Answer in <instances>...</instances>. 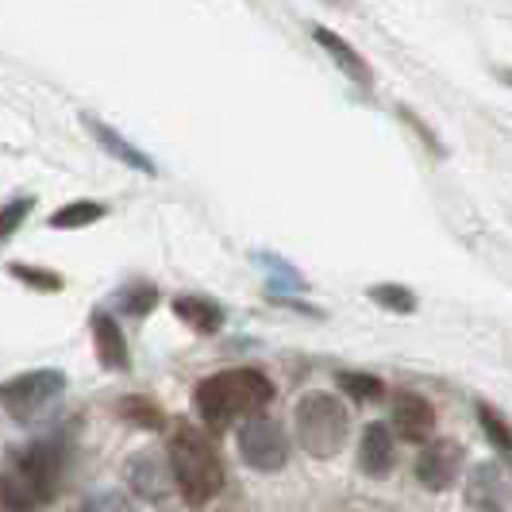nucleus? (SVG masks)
<instances>
[{
  "mask_svg": "<svg viewBox=\"0 0 512 512\" xmlns=\"http://www.w3.org/2000/svg\"><path fill=\"white\" fill-rule=\"evenodd\" d=\"M274 401V382L255 366H235L208 374L193 389V412L205 420L212 432H224L235 420H251Z\"/></svg>",
  "mask_w": 512,
  "mask_h": 512,
  "instance_id": "obj_1",
  "label": "nucleus"
},
{
  "mask_svg": "<svg viewBox=\"0 0 512 512\" xmlns=\"http://www.w3.org/2000/svg\"><path fill=\"white\" fill-rule=\"evenodd\" d=\"M166 451H170V462H174V478H178L181 497L189 505H208L224 482V462H220V451L212 447V439L193 428V424H174L170 428V439H166Z\"/></svg>",
  "mask_w": 512,
  "mask_h": 512,
  "instance_id": "obj_2",
  "label": "nucleus"
},
{
  "mask_svg": "<svg viewBox=\"0 0 512 512\" xmlns=\"http://www.w3.org/2000/svg\"><path fill=\"white\" fill-rule=\"evenodd\" d=\"M293 432L305 455L328 462L343 451L351 436V412L332 393H305L293 405Z\"/></svg>",
  "mask_w": 512,
  "mask_h": 512,
  "instance_id": "obj_3",
  "label": "nucleus"
},
{
  "mask_svg": "<svg viewBox=\"0 0 512 512\" xmlns=\"http://www.w3.org/2000/svg\"><path fill=\"white\" fill-rule=\"evenodd\" d=\"M66 385H70V378L62 370H27V374H16V378L4 382V397H0L4 416L12 424H24L27 428V424L43 420L62 401Z\"/></svg>",
  "mask_w": 512,
  "mask_h": 512,
  "instance_id": "obj_4",
  "label": "nucleus"
},
{
  "mask_svg": "<svg viewBox=\"0 0 512 512\" xmlns=\"http://www.w3.org/2000/svg\"><path fill=\"white\" fill-rule=\"evenodd\" d=\"M66 455H70L66 439H39V443L24 447L16 459L8 462V470L35 493L39 505H47L54 493H58L62 474H66Z\"/></svg>",
  "mask_w": 512,
  "mask_h": 512,
  "instance_id": "obj_5",
  "label": "nucleus"
},
{
  "mask_svg": "<svg viewBox=\"0 0 512 512\" xmlns=\"http://www.w3.org/2000/svg\"><path fill=\"white\" fill-rule=\"evenodd\" d=\"M235 447H239V462L247 470H255V474H278L289 462V436H285V428L278 420L262 416V412L239 428Z\"/></svg>",
  "mask_w": 512,
  "mask_h": 512,
  "instance_id": "obj_6",
  "label": "nucleus"
},
{
  "mask_svg": "<svg viewBox=\"0 0 512 512\" xmlns=\"http://www.w3.org/2000/svg\"><path fill=\"white\" fill-rule=\"evenodd\" d=\"M462 462H466V447L459 439H428L416 455V482L428 493H443L455 486Z\"/></svg>",
  "mask_w": 512,
  "mask_h": 512,
  "instance_id": "obj_7",
  "label": "nucleus"
},
{
  "mask_svg": "<svg viewBox=\"0 0 512 512\" xmlns=\"http://www.w3.org/2000/svg\"><path fill=\"white\" fill-rule=\"evenodd\" d=\"M124 478L135 497L143 501H166L174 489H178V478H174V462H170V451H139L131 455L128 466H124Z\"/></svg>",
  "mask_w": 512,
  "mask_h": 512,
  "instance_id": "obj_8",
  "label": "nucleus"
},
{
  "mask_svg": "<svg viewBox=\"0 0 512 512\" xmlns=\"http://www.w3.org/2000/svg\"><path fill=\"white\" fill-rule=\"evenodd\" d=\"M393 428L405 443H428L432 432H436V409L428 405V397L397 389V397H393Z\"/></svg>",
  "mask_w": 512,
  "mask_h": 512,
  "instance_id": "obj_9",
  "label": "nucleus"
},
{
  "mask_svg": "<svg viewBox=\"0 0 512 512\" xmlns=\"http://www.w3.org/2000/svg\"><path fill=\"white\" fill-rule=\"evenodd\" d=\"M89 335H93V351H97V362H101L104 370H128L131 366V351H128V339L120 332V320L112 316V312H104L97 308L93 316H89Z\"/></svg>",
  "mask_w": 512,
  "mask_h": 512,
  "instance_id": "obj_10",
  "label": "nucleus"
},
{
  "mask_svg": "<svg viewBox=\"0 0 512 512\" xmlns=\"http://www.w3.org/2000/svg\"><path fill=\"white\" fill-rule=\"evenodd\" d=\"M312 39H316V47L328 54L335 66L351 77L359 89H370V85H374V70H370V62H366V58H362V54L355 51L343 35H339V31H332V27H312Z\"/></svg>",
  "mask_w": 512,
  "mask_h": 512,
  "instance_id": "obj_11",
  "label": "nucleus"
},
{
  "mask_svg": "<svg viewBox=\"0 0 512 512\" xmlns=\"http://www.w3.org/2000/svg\"><path fill=\"white\" fill-rule=\"evenodd\" d=\"M170 308H174V316H178L193 335L224 332V320H228L224 305L212 301V297H201V293H178V297L170 301Z\"/></svg>",
  "mask_w": 512,
  "mask_h": 512,
  "instance_id": "obj_12",
  "label": "nucleus"
},
{
  "mask_svg": "<svg viewBox=\"0 0 512 512\" xmlns=\"http://www.w3.org/2000/svg\"><path fill=\"white\" fill-rule=\"evenodd\" d=\"M393 424L370 420L359 439V470L366 478H389L393 470Z\"/></svg>",
  "mask_w": 512,
  "mask_h": 512,
  "instance_id": "obj_13",
  "label": "nucleus"
},
{
  "mask_svg": "<svg viewBox=\"0 0 512 512\" xmlns=\"http://www.w3.org/2000/svg\"><path fill=\"white\" fill-rule=\"evenodd\" d=\"M81 124H85V131H93V139L104 147V154H112V158H120L128 170H135V174H147V178H154L158 174V166H154L147 154L139 151L135 143H128L120 131H112L104 120H97L93 112H81Z\"/></svg>",
  "mask_w": 512,
  "mask_h": 512,
  "instance_id": "obj_14",
  "label": "nucleus"
},
{
  "mask_svg": "<svg viewBox=\"0 0 512 512\" xmlns=\"http://www.w3.org/2000/svg\"><path fill=\"white\" fill-rule=\"evenodd\" d=\"M466 505L470 509H501V470L493 462H478L466 478Z\"/></svg>",
  "mask_w": 512,
  "mask_h": 512,
  "instance_id": "obj_15",
  "label": "nucleus"
},
{
  "mask_svg": "<svg viewBox=\"0 0 512 512\" xmlns=\"http://www.w3.org/2000/svg\"><path fill=\"white\" fill-rule=\"evenodd\" d=\"M108 216V208L101 201H70V205H62L58 212L47 216V224L54 231H77V228H89V224H97Z\"/></svg>",
  "mask_w": 512,
  "mask_h": 512,
  "instance_id": "obj_16",
  "label": "nucleus"
},
{
  "mask_svg": "<svg viewBox=\"0 0 512 512\" xmlns=\"http://www.w3.org/2000/svg\"><path fill=\"white\" fill-rule=\"evenodd\" d=\"M366 297H370L374 305H382L385 312H397V316H412V312L420 308V301H416V293H412L409 285H397V282L370 285Z\"/></svg>",
  "mask_w": 512,
  "mask_h": 512,
  "instance_id": "obj_17",
  "label": "nucleus"
},
{
  "mask_svg": "<svg viewBox=\"0 0 512 512\" xmlns=\"http://www.w3.org/2000/svg\"><path fill=\"white\" fill-rule=\"evenodd\" d=\"M335 389L347 393L351 401H382L385 382L378 374H359V370H339L335 374Z\"/></svg>",
  "mask_w": 512,
  "mask_h": 512,
  "instance_id": "obj_18",
  "label": "nucleus"
},
{
  "mask_svg": "<svg viewBox=\"0 0 512 512\" xmlns=\"http://www.w3.org/2000/svg\"><path fill=\"white\" fill-rule=\"evenodd\" d=\"M116 412L128 420L131 428H143V432H158L162 424H166V412L154 405L151 397H124Z\"/></svg>",
  "mask_w": 512,
  "mask_h": 512,
  "instance_id": "obj_19",
  "label": "nucleus"
},
{
  "mask_svg": "<svg viewBox=\"0 0 512 512\" xmlns=\"http://www.w3.org/2000/svg\"><path fill=\"white\" fill-rule=\"evenodd\" d=\"M474 412H478V424H482V432H486L489 447H493V451H501V455H512L509 420L493 409V405H486V401H478V405H474Z\"/></svg>",
  "mask_w": 512,
  "mask_h": 512,
  "instance_id": "obj_20",
  "label": "nucleus"
},
{
  "mask_svg": "<svg viewBox=\"0 0 512 512\" xmlns=\"http://www.w3.org/2000/svg\"><path fill=\"white\" fill-rule=\"evenodd\" d=\"M116 305H120V312L124 316H147L154 305H158V289H154L151 282H128L120 285V293H116Z\"/></svg>",
  "mask_w": 512,
  "mask_h": 512,
  "instance_id": "obj_21",
  "label": "nucleus"
},
{
  "mask_svg": "<svg viewBox=\"0 0 512 512\" xmlns=\"http://www.w3.org/2000/svg\"><path fill=\"white\" fill-rule=\"evenodd\" d=\"M8 274L16 278V282L31 285V289H39V293H62V274H54V270H43V266H27V262H8Z\"/></svg>",
  "mask_w": 512,
  "mask_h": 512,
  "instance_id": "obj_22",
  "label": "nucleus"
},
{
  "mask_svg": "<svg viewBox=\"0 0 512 512\" xmlns=\"http://www.w3.org/2000/svg\"><path fill=\"white\" fill-rule=\"evenodd\" d=\"M31 208H35V197H12L4 212H0V235L4 239H16V231L24 224L27 216H31Z\"/></svg>",
  "mask_w": 512,
  "mask_h": 512,
  "instance_id": "obj_23",
  "label": "nucleus"
},
{
  "mask_svg": "<svg viewBox=\"0 0 512 512\" xmlns=\"http://www.w3.org/2000/svg\"><path fill=\"white\" fill-rule=\"evenodd\" d=\"M397 116H401V120H405V124H409V128L416 131V135H420V139H424L428 147H432V154H436V158H443V154H447V151H443V143L436 139V131L424 128V124L416 120V112H412V108H405V104H397Z\"/></svg>",
  "mask_w": 512,
  "mask_h": 512,
  "instance_id": "obj_24",
  "label": "nucleus"
},
{
  "mask_svg": "<svg viewBox=\"0 0 512 512\" xmlns=\"http://www.w3.org/2000/svg\"><path fill=\"white\" fill-rule=\"evenodd\" d=\"M505 77H509V81H512V74H509V70H505Z\"/></svg>",
  "mask_w": 512,
  "mask_h": 512,
  "instance_id": "obj_25",
  "label": "nucleus"
}]
</instances>
